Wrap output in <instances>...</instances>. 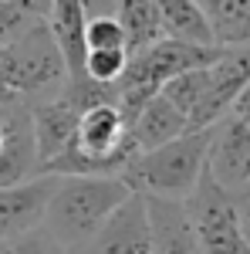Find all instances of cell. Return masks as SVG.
<instances>
[{
	"instance_id": "obj_11",
	"label": "cell",
	"mask_w": 250,
	"mask_h": 254,
	"mask_svg": "<svg viewBox=\"0 0 250 254\" xmlns=\"http://www.w3.org/2000/svg\"><path fill=\"white\" fill-rule=\"evenodd\" d=\"M190 132L186 116L176 109L166 95H152L132 119H129V136L135 142V153H146L155 146H166L176 136Z\"/></svg>"
},
{
	"instance_id": "obj_19",
	"label": "cell",
	"mask_w": 250,
	"mask_h": 254,
	"mask_svg": "<svg viewBox=\"0 0 250 254\" xmlns=\"http://www.w3.org/2000/svg\"><path fill=\"white\" fill-rule=\"evenodd\" d=\"M230 200H233V214H237V227H240V234L250 248V183L240 190H230Z\"/></svg>"
},
{
	"instance_id": "obj_20",
	"label": "cell",
	"mask_w": 250,
	"mask_h": 254,
	"mask_svg": "<svg viewBox=\"0 0 250 254\" xmlns=\"http://www.w3.org/2000/svg\"><path fill=\"white\" fill-rule=\"evenodd\" d=\"M115 3H118V0H81V7H85V20H92V17H115Z\"/></svg>"
},
{
	"instance_id": "obj_16",
	"label": "cell",
	"mask_w": 250,
	"mask_h": 254,
	"mask_svg": "<svg viewBox=\"0 0 250 254\" xmlns=\"http://www.w3.org/2000/svg\"><path fill=\"white\" fill-rule=\"evenodd\" d=\"M0 254H68V248L58 244L44 227H31L17 237L0 241Z\"/></svg>"
},
{
	"instance_id": "obj_18",
	"label": "cell",
	"mask_w": 250,
	"mask_h": 254,
	"mask_svg": "<svg viewBox=\"0 0 250 254\" xmlns=\"http://www.w3.org/2000/svg\"><path fill=\"white\" fill-rule=\"evenodd\" d=\"M38 24H44V17L27 14L14 0H0V48L10 44V41H17V38H24V34L34 31Z\"/></svg>"
},
{
	"instance_id": "obj_12",
	"label": "cell",
	"mask_w": 250,
	"mask_h": 254,
	"mask_svg": "<svg viewBox=\"0 0 250 254\" xmlns=\"http://www.w3.org/2000/svg\"><path fill=\"white\" fill-rule=\"evenodd\" d=\"M210 24L213 44H250V0H193Z\"/></svg>"
},
{
	"instance_id": "obj_8",
	"label": "cell",
	"mask_w": 250,
	"mask_h": 254,
	"mask_svg": "<svg viewBox=\"0 0 250 254\" xmlns=\"http://www.w3.org/2000/svg\"><path fill=\"white\" fill-rule=\"evenodd\" d=\"M206 173L223 190H240L250 183V132L233 112H227L213 126L210 149H206Z\"/></svg>"
},
{
	"instance_id": "obj_6",
	"label": "cell",
	"mask_w": 250,
	"mask_h": 254,
	"mask_svg": "<svg viewBox=\"0 0 250 254\" xmlns=\"http://www.w3.org/2000/svg\"><path fill=\"white\" fill-rule=\"evenodd\" d=\"M250 85V44L220 48V55L203 68V98L190 116V129H210L233 109L240 92Z\"/></svg>"
},
{
	"instance_id": "obj_4",
	"label": "cell",
	"mask_w": 250,
	"mask_h": 254,
	"mask_svg": "<svg viewBox=\"0 0 250 254\" xmlns=\"http://www.w3.org/2000/svg\"><path fill=\"white\" fill-rule=\"evenodd\" d=\"M68 81V68L61 58L54 34L48 31V20L27 31L24 38L0 48V88L10 95L34 102V98L54 95Z\"/></svg>"
},
{
	"instance_id": "obj_10",
	"label": "cell",
	"mask_w": 250,
	"mask_h": 254,
	"mask_svg": "<svg viewBox=\"0 0 250 254\" xmlns=\"http://www.w3.org/2000/svg\"><path fill=\"white\" fill-rule=\"evenodd\" d=\"M51 187H54V176H31L14 187H0V241L41 227Z\"/></svg>"
},
{
	"instance_id": "obj_9",
	"label": "cell",
	"mask_w": 250,
	"mask_h": 254,
	"mask_svg": "<svg viewBox=\"0 0 250 254\" xmlns=\"http://www.w3.org/2000/svg\"><path fill=\"white\" fill-rule=\"evenodd\" d=\"M146 220H149L152 254H203L196 244V234H193V224L183 200L146 196Z\"/></svg>"
},
{
	"instance_id": "obj_22",
	"label": "cell",
	"mask_w": 250,
	"mask_h": 254,
	"mask_svg": "<svg viewBox=\"0 0 250 254\" xmlns=\"http://www.w3.org/2000/svg\"><path fill=\"white\" fill-rule=\"evenodd\" d=\"M17 7H24L27 14H34V17H44L48 20V10H51V0H14Z\"/></svg>"
},
{
	"instance_id": "obj_3",
	"label": "cell",
	"mask_w": 250,
	"mask_h": 254,
	"mask_svg": "<svg viewBox=\"0 0 250 254\" xmlns=\"http://www.w3.org/2000/svg\"><path fill=\"white\" fill-rule=\"evenodd\" d=\"M220 55L216 44H193L179 38H159L155 44L129 55L125 71L115 81V105L132 119L152 95L162 92V85L190 68H203Z\"/></svg>"
},
{
	"instance_id": "obj_7",
	"label": "cell",
	"mask_w": 250,
	"mask_h": 254,
	"mask_svg": "<svg viewBox=\"0 0 250 254\" xmlns=\"http://www.w3.org/2000/svg\"><path fill=\"white\" fill-rule=\"evenodd\" d=\"M68 254H152L149 220H146V196L132 193L85 244H78Z\"/></svg>"
},
{
	"instance_id": "obj_2",
	"label": "cell",
	"mask_w": 250,
	"mask_h": 254,
	"mask_svg": "<svg viewBox=\"0 0 250 254\" xmlns=\"http://www.w3.org/2000/svg\"><path fill=\"white\" fill-rule=\"evenodd\" d=\"M210 129H190L166 146H155L146 153H135L122 180L142 196H166V200H186L196 190L200 176L206 170V149H210Z\"/></svg>"
},
{
	"instance_id": "obj_14",
	"label": "cell",
	"mask_w": 250,
	"mask_h": 254,
	"mask_svg": "<svg viewBox=\"0 0 250 254\" xmlns=\"http://www.w3.org/2000/svg\"><path fill=\"white\" fill-rule=\"evenodd\" d=\"M155 10L162 20L166 38H179V41H193V44H213L210 24L203 17V10L193 0H155ZM220 48V44H216Z\"/></svg>"
},
{
	"instance_id": "obj_5",
	"label": "cell",
	"mask_w": 250,
	"mask_h": 254,
	"mask_svg": "<svg viewBox=\"0 0 250 254\" xmlns=\"http://www.w3.org/2000/svg\"><path fill=\"white\" fill-rule=\"evenodd\" d=\"M183 203H186L193 234H196V244L203 254H250L247 241L237 227L230 190H223L206 170L200 176L196 190Z\"/></svg>"
},
{
	"instance_id": "obj_13",
	"label": "cell",
	"mask_w": 250,
	"mask_h": 254,
	"mask_svg": "<svg viewBox=\"0 0 250 254\" xmlns=\"http://www.w3.org/2000/svg\"><path fill=\"white\" fill-rule=\"evenodd\" d=\"M115 20H118V27H122V34H125L129 55L155 44L159 38H166L159 10H155V0H118Z\"/></svg>"
},
{
	"instance_id": "obj_23",
	"label": "cell",
	"mask_w": 250,
	"mask_h": 254,
	"mask_svg": "<svg viewBox=\"0 0 250 254\" xmlns=\"http://www.w3.org/2000/svg\"><path fill=\"white\" fill-rule=\"evenodd\" d=\"M0 149H3V122H0Z\"/></svg>"
},
{
	"instance_id": "obj_1",
	"label": "cell",
	"mask_w": 250,
	"mask_h": 254,
	"mask_svg": "<svg viewBox=\"0 0 250 254\" xmlns=\"http://www.w3.org/2000/svg\"><path fill=\"white\" fill-rule=\"evenodd\" d=\"M135 190L122 176H54L41 227L75 251L115 214Z\"/></svg>"
},
{
	"instance_id": "obj_21",
	"label": "cell",
	"mask_w": 250,
	"mask_h": 254,
	"mask_svg": "<svg viewBox=\"0 0 250 254\" xmlns=\"http://www.w3.org/2000/svg\"><path fill=\"white\" fill-rule=\"evenodd\" d=\"M230 112H233L237 119H240L244 126H247V132H250V85L244 88V92H240V98L233 102V109H230Z\"/></svg>"
},
{
	"instance_id": "obj_17",
	"label": "cell",
	"mask_w": 250,
	"mask_h": 254,
	"mask_svg": "<svg viewBox=\"0 0 250 254\" xmlns=\"http://www.w3.org/2000/svg\"><path fill=\"white\" fill-rule=\"evenodd\" d=\"M129 51V44H125V34H122V27H118L115 17H92L85 20V51Z\"/></svg>"
},
{
	"instance_id": "obj_15",
	"label": "cell",
	"mask_w": 250,
	"mask_h": 254,
	"mask_svg": "<svg viewBox=\"0 0 250 254\" xmlns=\"http://www.w3.org/2000/svg\"><path fill=\"white\" fill-rule=\"evenodd\" d=\"M129 64V51H85V78L98 81V85H115L118 75Z\"/></svg>"
}]
</instances>
